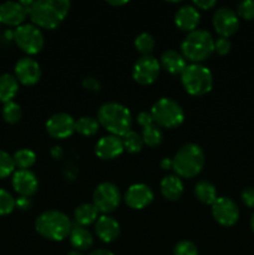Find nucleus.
Returning <instances> with one entry per match:
<instances>
[{
	"label": "nucleus",
	"instance_id": "nucleus-1",
	"mask_svg": "<svg viewBox=\"0 0 254 255\" xmlns=\"http://www.w3.org/2000/svg\"><path fill=\"white\" fill-rule=\"evenodd\" d=\"M70 7L69 0H39L30 5L29 16L35 26L52 30L64 21Z\"/></svg>",
	"mask_w": 254,
	"mask_h": 255
},
{
	"label": "nucleus",
	"instance_id": "nucleus-2",
	"mask_svg": "<svg viewBox=\"0 0 254 255\" xmlns=\"http://www.w3.org/2000/svg\"><path fill=\"white\" fill-rule=\"evenodd\" d=\"M97 121L110 134L122 137L131 131L132 115L129 110L122 104L107 102L97 111Z\"/></svg>",
	"mask_w": 254,
	"mask_h": 255
},
{
	"label": "nucleus",
	"instance_id": "nucleus-3",
	"mask_svg": "<svg viewBox=\"0 0 254 255\" xmlns=\"http://www.w3.org/2000/svg\"><path fill=\"white\" fill-rule=\"evenodd\" d=\"M35 229L44 238L61 242L70 236L72 223L69 217L60 211L50 209L42 212L35 221Z\"/></svg>",
	"mask_w": 254,
	"mask_h": 255
},
{
	"label": "nucleus",
	"instance_id": "nucleus-4",
	"mask_svg": "<svg viewBox=\"0 0 254 255\" xmlns=\"http://www.w3.org/2000/svg\"><path fill=\"white\" fill-rule=\"evenodd\" d=\"M173 161V169L179 178H193L198 176L204 167V152L196 143H187L177 151Z\"/></svg>",
	"mask_w": 254,
	"mask_h": 255
},
{
	"label": "nucleus",
	"instance_id": "nucleus-5",
	"mask_svg": "<svg viewBox=\"0 0 254 255\" xmlns=\"http://www.w3.org/2000/svg\"><path fill=\"white\" fill-rule=\"evenodd\" d=\"M182 55L192 64H201L214 52V39L207 30L188 32L181 44Z\"/></svg>",
	"mask_w": 254,
	"mask_h": 255
},
{
	"label": "nucleus",
	"instance_id": "nucleus-6",
	"mask_svg": "<svg viewBox=\"0 0 254 255\" xmlns=\"http://www.w3.org/2000/svg\"><path fill=\"white\" fill-rule=\"evenodd\" d=\"M184 90L192 96H203L213 87V75L202 64L187 65L181 75Z\"/></svg>",
	"mask_w": 254,
	"mask_h": 255
},
{
	"label": "nucleus",
	"instance_id": "nucleus-7",
	"mask_svg": "<svg viewBox=\"0 0 254 255\" xmlns=\"http://www.w3.org/2000/svg\"><path fill=\"white\" fill-rule=\"evenodd\" d=\"M149 114L159 128H176L181 126L184 120V111L181 105L167 97H162L154 102Z\"/></svg>",
	"mask_w": 254,
	"mask_h": 255
},
{
	"label": "nucleus",
	"instance_id": "nucleus-8",
	"mask_svg": "<svg viewBox=\"0 0 254 255\" xmlns=\"http://www.w3.org/2000/svg\"><path fill=\"white\" fill-rule=\"evenodd\" d=\"M12 39L27 55L39 54L44 47V35L34 24H22L17 26L12 32Z\"/></svg>",
	"mask_w": 254,
	"mask_h": 255
},
{
	"label": "nucleus",
	"instance_id": "nucleus-9",
	"mask_svg": "<svg viewBox=\"0 0 254 255\" xmlns=\"http://www.w3.org/2000/svg\"><path fill=\"white\" fill-rule=\"evenodd\" d=\"M121 202V193L116 184L111 182H104L96 187L92 196V204L99 212L109 214L117 209Z\"/></svg>",
	"mask_w": 254,
	"mask_h": 255
},
{
	"label": "nucleus",
	"instance_id": "nucleus-10",
	"mask_svg": "<svg viewBox=\"0 0 254 255\" xmlns=\"http://www.w3.org/2000/svg\"><path fill=\"white\" fill-rule=\"evenodd\" d=\"M161 70L159 61L152 55L141 56L134 64L132 70L133 80L139 85H151L157 80Z\"/></svg>",
	"mask_w": 254,
	"mask_h": 255
},
{
	"label": "nucleus",
	"instance_id": "nucleus-11",
	"mask_svg": "<svg viewBox=\"0 0 254 255\" xmlns=\"http://www.w3.org/2000/svg\"><path fill=\"white\" fill-rule=\"evenodd\" d=\"M212 214L217 223L223 227H232L238 222L239 208L233 199L228 197H219L212 204Z\"/></svg>",
	"mask_w": 254,
	"mask_h": 255
},
{
	"label": "nucleus",
	"instance_id": "nucleus-12",
	"mask_svg": "<svg viewBox=\"0 0 254 255\" xmlns=\"http://www.w3.org/2000/svg\"><path fill=\"white\" fill-rule=\"evenodd\" d=\"M213 27L221 35V37L228 39L238 30V15L231 7H221V9L216 10L213 15Z\"/></svg>",
	"mask_w": 254,
	"mask_h": 255
},
{
	"label": "nucleus",
	"instance_id": "nucleus-13",
	"mask_svg": "<svg viewBox=\"0 0 254 255\" xmlns=\"http://www.w3.org/2000/svg\"><path fill=\"white\" fill-rule=\"evenodd\" d=\"M75 120L71 115L60 112L55 114L47 120L46 131L51 137L56 139H64L71 136L75 132Z\"/></svg>",
	"mask_w": 254,
	"mask_h": 255
},
{
	"label": "nucleus",
	"instance_id": "nucleus-14",
	"mask_svg": "<svg viewBox=\"0 0 254 255\" xmlns=\"http://www.w3.org/2000/svg\"><path fill=\"white\" fill-rule=\"evenodd\" d=\"M41 77V67L31 57L20 59L15 65V79L25 86L37 84Z\"/></svg>",
	"mask_w": 254,
	"mask_h": 255
},
{
	"label": "nucleus",
	"instance_id": "nucleus-15",
	"mask_svg": "<svg viewBox=\"0 0 254 255\" xmlns=\"http://www.w3.org/2000/svg\"><path fill=\"white\" fill-rule=\"evenodd\" d=\"M137 124L142 127V139L143 143L148 147H157L163 141V133L161 128L153 122L151 114L147 111H141L137 115Z\"/></svg>",
	"mask_w": 254,
	"mask_h": 255
},
{
	"label": "nucleus",
	"instance_id": "nucleus-16",
	"mask_svg": "<svg viewBox=\"0 0 254 255\" xmlns=\"http://www.w3.org/2000/svg\"><path fill=\"white\" fill-rule=\"evenodd\" d=\"M29 15V9L21 1H6L0 5V22L9 26H20Z\"/></svg>",
	"mask_w": 254,
	"mask_h": 255
},
{
	"label": "nucleus",
	"instance_id": "nucleus-17",
	"mask_svg": "<svg viewBox=\"0 0 254 255\" xmlns=\"http://www.w3.org/2000/svg\"><path fill=\"white\" fill-rule=\"evenodd\" d=\"M153 192L143 183L132 184L125 194V202L131 209H143L153 201Z\"/></svg>",
	"mask_w": 254,
	"mask_h": 255
},
{
	"label": "nucleus",
	"instance_id": "nucleus-18",
	"mask_svg": "<svg viewBox=\"0 0 254 255\" xmlns=\"http://www.w3.org/2000/svg\"><path fill=\"white\" fill-rule=\"evenodd\" d=\"M12 187L21 197H31L37 192V178L29 169H19L12 176Z\"/></svg>",
	"mask_w": 254,
	"mask_h": 255
},
{
	"label": "nucleus",
	"instance_id": "nucleus-19",
	"mask_svg": "<svg viewBox=\"0 0 254 255\" xmlns=\"http://www.w3.org/2000/svg\"><path fill=\"white\" fill-rule=\"evenodd\" d=\"M125 151L122 139L120 137L109 134L99 139L96 143V156L101 159H114L121 156L122 152Z\"/></svg>",
	"mask_w": 254,
	"mask_h": 255
},
{
	"label": "nucleus",
	"instance_id": "nucleus-20",
	"mask_svg": "<svg viewBox=\"0 0 254 255\" xmlns=\"http://www.w3.org/2000/svg\"><path fill=\"white\" fill-rule=\"evenodd\" d=\"M95 231H96L97 237L104 243H112L120 236V224L115 218L104 214L100 218H97L96 224H95Z\"/></svg>",
	"mask_w": 254,
	"mask_h": 255
},
{
	"label": "nucleus",
	"instance_id": "nucleus-21",
	"mask_svg": "<svg viewBox=\"0 0 254 255\" xmlns=\"http://www.w3.org/2000/svg\"><path fill=\"white\" fill-rule=\"evenodd\" d=\"M199 19H201V15L193 5H184V6L179 7L174 15V22H176L177 27L188 32L197 29Z\"/></svg>",
	"mask_w": 254,
	"mask_h": 255
},
{
	"label": "nucleus",
	"instance_id": "nucleus-22",
	"mask_svg": "<svg viewBox=\"0 0 254 255\" xmlns=\"http://www.w3.org/2000/svg\"><path fill=\"white\" fill-rule=\"evenodd\" d=\"M159 65L169 74L182 75V72L187 67V61L181 52L176 51V50H166L164 52H162Z\"/></svg>",
	"mask_w": 254,
	"mask_h": 255
},
{
	"label": "nucleus",
	"instance_id": "nucleus-23",
	"mask_svg": "<svg viewBox=\"0 0 254 255\" xmlns=\"http://www.w3.org/2000/svg\"><path fill=\"white\" fill-rule=\"evenodd\" d=\"M161 193L168 201H177L182 197L183 194V182L181 181L178 176H166L161 182Z\"/></svg>",
	"mask_w": 254,
	"mask_h": 255
},
{
	"label": "nucleus",
	"instance_id": "nucleus-24",
	"mask_svg": "<svg viewBox=\"0 0 254 255\" xmlns=\"http://www.w3.org/2000/svg\"><path fill=\"white\" fill-rule=\"evenodd\" d=\"M70 243L71 246L79 251H87L94 244V237L86 229V227L72 226L71 232H70Z\"/></svg>",
	"mask_w": 254,
	"mask_h": 255
},
{
	"label": "nucleus",
	"instance_id": "nucleus-25",
	"mask_svg": "<svg viewBox=\"0 0 254 255\" xmlns=\"http://www.w3.org/2000/svg\"><path fill=\"white\" fill-rule=\"evenodd\" d=\"M97 214L99 211L92 203L80 204L74 212L75 223L80 227H87L97 221Z\"/></svg>",
	"mask_w": 254,
	"mask_h": 255
},
{
	"label": "nucleus",
	"instance_id": "nucleus-26",
	"mask_svg": "<svg viewBox=\"0 0 254 255\" xmlns=\"http://www.w3.org/2000/svg\"><path fill=\"white\" fill-rule=\"evenodd\" d=\"M19 84L15 76L10 74L0 75V101L7 104L16 96Z\"/></svg>",
	"mask_w": 254,
	"mask_h": 255
},
{
	"label": "nucleus",
	"instance_id": "nucleus-27",
	"mask_svg": "<svg viewBox=\"0 0 254 255\" xmlns=\"http://www.w3.org/2000/svg\"><path fill=\"white\" fill-rule=\"evenodd\" d=\"M194 196L201 203L212 204L217 201V189L211 182L208 181H199L194 187Z\"/></svg>",
	"mask_w": 254,
	"mask_h": 255
},
{
	"label": "nucleus",
	"instance_id": "nucleus-28",
	"mask_svg": "<svg viewBox=\"0 0 254 255\" xmlns=\"http://www.w3.org/2000/svg\"><path fill=\"white\" fill-rule=\"evenodd\" d=\"M100 128V124L96 119L90 116L80 117L75 122V132H79L82 136H94Z\"/></svg>",
	"mask_w": 254,
	"mask_h": 255
},
{
	"label": "nucleus",
	"instance_id": "nucleus-29",
	"mask_svg": "<svg viewBox=\"0 0 254 255\" xmlns=\"http://www.w3.org/2000/svg\"><path fill=\"white\" fill-rule=\"evenodd\" d=\"M121 139L122 144H124V148L127 152H129V153H138L144 146L141 134L137 133L136 131H132V129L127 132L125 136H122Z\"/></svg>",
	"mask_w": 254,
	"mask_h": 255
},
{
	"label": "nucleus",
	"instance_id": "nucleus-30",
	"mask_svg": "<svg viewBox=\"0 0 254 255\" xmlns=\"http://www.w3.org/2000/svg\"><path fill=\"white\" fill-rule=\"evenodd\" d=\"M12 159H14L15 167H17L19 169H29L30 167L34 166L35 161H36V156H35L31 149L22 148L15 152Z\"/></svg>",
	"mask_w": 254,
	"mask_h": 255
},
{
	"label": "nucleus",
	"instance_id": "nucleus-31",
	"mask_svg": "<svg viewBox=\"0 0 254 255\" xmlns=\"http://www.w3.org/2000/svg\"><path fill=\"white\" fill-rule=\"evenodd\" d=\"M154 45H156V42H154L153 36L148 32H141L134 39V47L139 54H142V56L151 54L154 49Z\"/></svg>",
	"mask_w": 254,
	"mask_h": 255
},
{
	"label": "nucleus",
	"instance_id": "nucleus-32",
	"mask_svg": "<svg viewBox=\"0 0 254 255\" xmlns=\"http://www.w3.org/2000/svg\"><path fill=\"white\" fill-rule=\"evenodd\" d=\"M22 116L21 107L15 102H7L4 105L2 109V119L7 122V124H17Z\"/></svg>",
	"mask_w": 254,
	"mask_h": 255
},
{
	"label": "nucleus",
	"instance_id": "nucleus-33",
	"mask_svg": "<svg viewBox=\"0 0 254 255\" xmlns=\"http://www.w3.org/2000/svg\"><path fill=\"white\" fill-rule=\"evenodd\" d=\"M15 163L12 157L5 151L0 149V179L6 178L14 172Z\"/></svg>",
	"mask_w": 254,
	"mask_h": 255
},
{
	"label": "nucleus",
	"instance_id": "nucleus-34",
	"mask_svg": "<svg viewBox=\"0 0 254 255\" xmlns=\"http://www.w3.org/2000/svg\"><path fill=\"white\" fill-rule=\"evenodd\" d=\"M15 208V199L9 192L0 189V216L10 214Z\"/></svg>",
	"mask_w": 254,
	"mask_h": 255
},
{
	"label": "nucleus",
	"instance_id": "nucleus-35",
	"mask_svg": "<svg viewBox=\"0 0 254 255\" xmlns=\"http://www.w3.org/2000/svg\"><path fill=\"white\" fill-rule=\"evenodd\" d=\"M173 255H198V249L189 241H181L174 247Z\"/></svg>",
	"mask_w": 254,
	"mask_h": 255
},
{
	"label": "nucleus",
	"instance_id": "nucleus-36",
	"mask_svg": "<svg viewBox=\"0 0 254 255\" xmlns=\"http://www.w3.org/2000/svg\"><path fill=\"white\" fill-rule=\"evenodd\" d=\"M237 15L243 17L244 20H254V1L253 0H246L239 2Z\"/></svg>",
	"mask_w": 254,
	"mask_h": 255
},
{
	"label": "nucleus",
	"instance_id": "nucleus-37",
	"mask_svg": "<svg viewBox=\"0 0 254 255\" xmlns=\"http://www.w3.org/2000/svg\"><path fill=\"white\" fill-rule=\"evenodd\" d=\"M232 49V44L227 37H219V39L214 40V51L221 56L228 54Z\"/></svg>",
	"mask_w": 254,
	"mask_h": 255
},
{
	"label": "nucleus",
	"instance_id": "nucleus-38",
	"mask_svg": "<svg viewBox=\"0 0 254 255\" xmlns=\"http://www.w3.org/2000/svg\"><path fill=\"white\" fill-rule=\"evenodd\" d=\"M82 86H84L86 90H89V91H92V92H97L101 90V84H100L99 80L95 79V77H86V79H84V81H82Z\"/></svg>",
	"mask_w": 254,
	"mask_h": 255
},
{
	"label": "nucleus",
	"instance_id": "nucleus-39",
	"mask_svg": "<svg viewBox=\"0 0 254 255\" xmlns=\"http://www.w3.org/2000/svg\"><path fill=\"white\" fill-rule=\"evenodd\" d=\"M242 201L249 208H254V188H246L242 192Z\"/></svg>",
	"mask_w": 254,
	"mask_h": 255
},
{
	"label": "nucleus",
	"instance_id": "nucleus-40",
	"mask_svg": "<svg viewBox=\"0 0 254 255\" xmlns=\"http://www.w3.org/2000/svg\"><path fill=\"white\" fill-rule=\"evenodd\" d=\"M216 4L217 1L214 0H194L193 1V6L201 10H209L216 6Z\"/></svg>",
	"mask_w": 254,
	"mask_h": 255
},
{
	"label": "nucleus",
	"instance_id": "nucleus-41",
	"mask_svg": "<svg viewBox=\"0 0 254 255\" xmlns=\"http://www.w3.org/2000/svg\"><path fill=\"white\" fill-rule=\"evenodd\" d=\"M15 207H17L21 211H29L31 207V201L27 197H20L15 201Z\"/></svg>",
	"mask_w": 254,
	"mask_h": 255
},
{
	"label": "nucleus",
	"instance_id": "nucleus-42",
	"mask_svg": "<svg viewBox=\"0 0 254 255\" xmlns=\"http://www.w3.org/2000/svg\"><path fill=\"white\" fill-rule=\"evenodd\" d=\"M51 156L54 157L55 159L62 158V156H64V152H62L61 147H59V146L52 147V149H51Z\"/></svg>",
	"mask_w": 254,
	"mask_h": 255
},
{
	"label": "nucleus",
	"instance_id": "nucleus-43",
	"mask_svg": "<svg viewBox=\"0 0 254 255\" xmlns=\"http://www.w3.org/2000/svg\"><path fill=\"white\" fill-rule=\"evenodd\" d=\"M172 167H173V161H172V158H163L161 161V168L164 169V171L172 169Z\"/></svg>",
	"mask_w": 254,
	"mask_h": 255
},
{
	"label": "nucleus",
	"instance_id": "nucleus-44",
	"mask_svg": "<svg viewBox=\"0 0 254 255\" xmlns=\"http://www.w3.org/2000/svg\"><path fill=\"white\" fill-rule=\"evenodd\" d=\"M90 255H115V254L111 253V252L106 251V249H96V251L91 252Z\"/></svg>",
	"mask_w": 254,
	"mask_h": 255
},
{
	"label": "nucleus",
	"instance_id": "nucleus-45",
	"mask_svg": "<svg viewBox=\"0 0 254 255\" xmlns=\"http://www.w3.org/2000/svg\"><path fill=\"white\" fill-rule=\"evenodd\" d=\"M110 5H114V6H122V5H126L127 1H107Z\"/></svg>",
	"mask_w": 254,
	"mask_h": 255
},
{
	"label": "nucleus",
	"instance_id": "nucleus-46",
	"mask_svg": "<svg viewBox=\"0 0 254 255\" xmlns=\"http://www.w3.org/2000/svg\"><path fill=\"white\" fill-rule=\"evenodd\" d=\"M251 228H252V231L254 232V213H253V216H252V218H251Z\"/></svg>",
	"mask_w": 254,
	"mask_h": 255
},
{
	"label": "nucleus",
	"instance_id": "nucleus-47",
	"mask_svg": "<svg viewBox=\"0 0 254 255\" xmlns=\"http://www.w3.org/2000/svg\"><path fill=\"white\" fill-rule=\"evenodd\" d=\"M67 255H82V254L80 253V252H77V251H71Z\"/></svg>",
	"mask_w": 254,
	"mask_h": 255
}]
</instances>
